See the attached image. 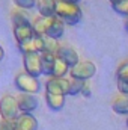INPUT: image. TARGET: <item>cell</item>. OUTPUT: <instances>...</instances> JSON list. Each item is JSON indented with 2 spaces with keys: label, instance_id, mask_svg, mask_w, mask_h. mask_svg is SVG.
<instances>
[{
  "label": "cell",
  "instance_id": "obj_8",
  "mask_svg": "<svg viewBox=\"0 0 128 130\" xmlns=\"http://www.w3.org/2000/svg\"><path fill=\"white\" fill-rule=\"evenodd\" d=\"M57 58H60V59H62V61H63L69 68L75 67V65L80 62L78 53H77L72 47H69V45H60L59 53H57Z\"/></svg>",
  "mask_w": 128,
  "mask_h": 130
},
{
  "label": "cell",
  "instance_id": "obj_13",
  "mask_svg": "<svg viewBox=\"0 0 128 130\" xmlns=\"http://www.w3.org/2000/svg\"><path fill=\"white\" fill-rule=\"evenodd\" d=\"M51 20H53V17L51 18H44V17L36 18L32 23V29H33L35 36H47V30L50 27Z\"/></svg>",
  "mask_w": 128,
  "mask_h": 130
},
{
  "label": "cell",
  "instance_id": "obj_5",
  "mask_svg": "<svg viewBox=\"0 0 128 130\" xmlns=\"http://www.w3.org/2000/svg\"><path fill=\"white\" fill-rule=\"evenodd\" d=\"M45 92L66 97L69 92V77H62V79L51 77V79H48L45 83Z\"/></svg>",
  "mask_w": 128,
  "mask_h": 130
},
{
  "label": "cell",
  "instance_id": "obj_12",
  "mask_svg": "<svg viewBox=\"0 0 128 130\" xmlns=\"http://www.w3.org/2000/svg\"><path fill=\"white\" fill-rule=\"evenodd\" d=\"M63 33H65V23L60 18L53 17V20L50 23V27L47 30V36L51 38V39H59Z\"/></svg>",
  "mask_w": 128,
  "mask_h": 130
},
{
  "label": "cell",
  "instance_id": "obj_7",
  "mask_svg": "<svg viewBox=\"0 0 128 130\" xmlns=\"http://www.w3.org/2000/svg\"><path fill=\"white\" fill-rule=\"evenodd\" d=\"M17 103L21 113H30L38 107V98L32 94H20L17 97Z\"/></svg>",
  "mask_w": 128,
  "mask_h": 130
},
{
  "label": "cell",
  "instance_id": "obj_22",
  "mask_svg": "<svg viewBox=\"0 0 128 130\" xmlns=\"http://www.w3.org/2000/svg\"><path fill=\"white\" fill-rule=\"evenodd\" d=\"M112 8L115 12H118L119 15L128 17V0H118L115 3H112Z\"/></svg>",
  "mask_w": 128,
  "mask_h": 130
},
{
  "label": "cell",
  "instance_id": "obj_31",
  "mask_svg": "<svg viewBox=\"0 0 128 130\" xmlns=\"http://www.w3.org/2000/svg\"><path fill=\"white\" fill-rule=\"evenodd\" d=\"M110 2H112V3H115V2H118V0H110Z\"/></svg>",
  "mask_w": 128,
  "mask_h": 130
},
{
  "label": "cell",
  "instance_id": "obj_30",
  "mask_svg": "<svg viewBox=\"0 0 128 130\" xmlns=\"http://www.w3.org/2000/svg\"><path fill=\"white\" fill-rule=\"evenodd\" d=\"M125 30H127V33H128V18L125 20Z\"/></svg>",
  "mask_w": 128,
  "mask_h": 130
},
{
  "label": "cell",
  "instance_id": "obj_14",
  "mask_svg": "<svg viewBox=\"0 0 128 130\" xmlns=\"http://www.w3.org/2000/svg\"><path fill=\"white\" fill-rule=\"evenodd\" d=\"M112 109L118 115H125V117H128V95L119 94L118 97H115L113 98V103H112Z\"/></svg>",
  "mask_w": 128,
  "mask_h": 130
},
{
  "label": "cell",
  "instance_id": "obj_4",
  "mask_svg": "<svg viewBox=\"0 0 128 130\" xmlns=\"http://www.w3.org/2000/svg\"><path fill=\"white\" fill-rule=\"evenodd\" d=\"M96 73V65L91 61H80L75 67L69 70V76L72 79H77L80 82H88L91 77H94Z\"/></svg>",
  "mask_w": 128,
  "mask_h": 130
},
{
  "label": "cell",
  "instance_id": "obj_6",
  "mask_svg": "<svg viewBox=\"0 0 128 130\" xmlns=\"http://www.w3.org/2000/svg\"><path fill=\"white\" fill-rule=\"evenodd\" d=\"M23 65H24V73L30 74L33 77H39L42 74L41 68V55L39 53H29L23 56Z\"/></svg>",
  "mask_w": 128,
  "mask_h": 130
},
{
  "label": "cell",
  "instance_id": "obj_16",
  "mask_svg": "<svg viewBox=\"0 0 128 130\" xmlns=\"http://www.w3.org/2000/svg\"><path fill=\"white\" fill-rule=\"evenodd\" d=\"M54 61H56V56L54 55L41 53V68H42V74H45V76H51L53 74Z\"/></svg>",
  "mask_w": 128,
  "mask_h": 130
},
{
  "label": "cell",
  "instance_id": "obj_26",
  "mask_svg": "<svg viewBox=\"0 0 128 130\" xmlns=\"http://www.w3.org/2000/svg\"><path fill=\"white\" fill-rule=\"evenodd\" d=\"M118 91H119L122 95H128V82L118 80Z\"/></svg>",
  "mask_w": 128,
  "mask_h": 130
},
{
  "label": "cell",
  "instance_id": "obj_25",
  "mask_svg": "<svg viewBox=\"0 0 128 130\" xmlns=\"http://www.w3.org/2000/svg\"><path fill=\"white\" fill-rule=\"evenodd\" d=\"M0 130H15V121H0Z\"/></svg>",
  "mask_w": 128,
  "mask_h": 130
},
{
  "label": "cell",
  "instance_id": "obj_10",
  "mask_svg": "<svg viewBox=\"0 0 128 130\" xmlns=\"http://www.w3.org/2000/svg\"><path fill=\"white\" fill-rule=\"evenodd\" d=\"M56 2L57 0H38V12L44 18L56 17Z\"/></svg>",
  "mask_w": 128,
  "mask_h": 130
},
{
  "label": "cell",
  "instance_id": "obj_20",
  "mask_svg": "<svg viewBox=\"0 0 128 130\" xmlns=\"http://www.w3.org/2000/svg\"><path fill=\"white\" fill-rule=\"evenodd\" d=\"M83 86H84V82H80L77 79L69 77V92H68V95H78V94H81Z\"/></svg>",
  "mask_w": 128,
  "mask_h": 130
},
{
  "label": "cell",
  "instance_id": "obj_24",
  "mask_svg": "<svg viewBox=\"0 0 128 130\" xmlns=\"http://www.w3.org/2000/svg\"><path fill=\"white\" fill-rule=\"evenodd\" d=\"M116 77H118V80L128 82V62L121 64L118 67V70H116Z\"/></svg>",
  "mask_w": 128,
  "mask_h": 130
},
{
  "label": "cell",
  "instance_id": "obj_23",
  "mask_svg": "<svg viewBox=\"0 0 128 130\" xmlns=\"http://www.w3.org/2000/svg\"><path fill=\"white\" fill-rule=\"evenodd\" d=\"M14 5L18 8V9H23V11H29V9H33L36 8L38 5V0H12Z\"/></svg>",
  "mask_w": 128,
  "mask_h": 130
},
{
  "label": "cell",
  "instance_id": "obj_11",
  "mask_svg": "<svg viewBox=\"0 0 128 130\" xmlns=\"http://www.w3.org/2000/svg\"><path fill=\"white\" fill-rule=\"evenodd\" d=\"M14 36L17 39V44H23L26 41H30L35 38L32 24H24V26H17L14 27Z\"/></svg>",
  "mask_w": 128,
  "mask_h": 130
},
{
  "label": "cell",
  "instance_id": "obj_9",
  "mask_svg": "<svg viewBox=\"0 0 128 130\" xmlns=\"http://www.w3.org/2000/svg\"><path fill=\"white\" fill-rule=\"evenodd\" d=\"M15 130H38V121L32 113H21L15 121Z\"/></svg>",
  "mask_w": 128,
  "mask_h": 130
},
{
  "label": "cell",
  "instance_id": "obj_3",
  "mask_svg": "<svg viewBox=\"0 0 128 130\" xmlns=\"http://www.w3.org/2000/svg\"><path fill=\"white\" fill-rule=\"evenodd\" d=\"M15 86L21 94H38L41 91V82L38 77H33L27 73H18L15 76Z\"/></svg>",
  "mask_w": 128,
  "mask_h": 130
},
{
  "label": "cell",
  "instance_id": "obj_27",
  "mask_svg": "<svg viewBox=\"0 0 128 130\" xmlns=\"http://www.w3.org/2000/svg\"><path fill=\"white\" fill-rule=\"evenodd\" d=\"M91 94H92V91H91V85L88 83V82H84V86H83V89H81V94L80 95H83V97H91Z\"/></svg>",
  "mask_w": 128,
  "mask_h": 130
},
{
  "label": "cell",
  "instance_id": "obj_32",
  "mask_svg": "<svg viewBox=\"0 0 128 130\" xmlns=\"http://www.w3.org/2000/svg\"><path fill=\"white\" fill-rule=\"evenodd\" d=\"M127 124H128V117H127Z\"/></svg>",
  "mask_w": 128,
  "mask_h": 130
},
{
  "label": "cell",
  "instance_id": "obj_15",
  "mask_svg": "<svg viewBox=\"0 0 128 130\" xmlns=\"http://www.w3.org/2000/svg\"><path fill=\"white\" fill-rule=\"evenodd\" d=\"M45 103H47V106L51 110L57 112V110H60L65 106V95H56V94L45 92Z\"/></svg>",
  "mask_w": 128,
  "mask_h": 130
},
{
  "label": "cell",
  "instance_id": "obj_1",
  "mask_svg": "<svg viewBox=\"0 0 128 130\" xmlns=\"http://www.w3.org/2000/svg\"><path fill=\"white\" fill-rule=\"evenodd\" d=\"M56 17L60 18L65 24L75 26L81 21L83 12L78 5H71V3H65V2L57 0L56 2Z\"/></svg>",
  "mask_w": 128,
  "mask_h": 130
},
{
  "label": "cell",
  "instance_id": "obj_28",
  "mask_svg": "<svg viewBox=\"0 0 128 130\" xmlns=\"http://www.w3.org/2000/svg\"><path fill=\"white\" fill-rule=\"evenodd\" d=\"M60 2H65V3H71V5H78L81 0H60Z\"/></svg>",
  "mask_w": 128,
  "mask_h": 130
},
{
  "label": "cell",
  "instance_id": "obj_21",
  "mask_svg": "<svg viewBox=\"0 0 128 130\" xmlns=\"http://www.w3.org/2000/svg\"><path fill=\"white\" fill-rule=\"evenodd\" d=\"M18 45V50L21 52V55H29V53H38L36 50V45H35V39H30V41H26L23 44H17Z\"/></svg>",
  "mask_w": 128,
  "mask_h": 130
},
{
  "label": "cell",
  "instance_id": "obj_19",
  "mask_svg": "<svg viewBox=\"0 0 128 130\" xmlns=\"http://www.w3.org/2000/svg\"><path fill=\"white\" fill-rule=\"evenodd\" d=\"M59 48H60V45H59L57 39H51L48 36H44V52L42 53H50V55L57 56Z\"/></svg>",
  "mask_w": 128,
  "mask_h": 130
},
{
  "label": "cell",
  "instance_id": "obj_29",
  "mask_svg": "<svg viewBox=\"0 0 128 130\" xmlns=\"http://www.w3.org/2000/svg\"><path fill=\"white\" fill-rule=\"evenodd\" d=\"M3 58H5V50H3V47L0 45V61H3Z\"/></svg>",
  "mask_w": 128,
  "mask_h": 130
},
{
  "label": "cell",
  "instance_id": "obj_18",
  "mask_svg": "<svg viewBox=\"0 0 128 130\" xmlns=\"http://www.w3.org/2000/svg\"><path fill=\"white\" fill-rule=\"evenodd\" d=\"M11 18H12L14 27H17V26H24V24H32L29 15H27L24 11H21V9H15V11L11 14Z\"/></svg>",
  "mask_w": 128,
  "mask_h": 130
},
{
  "label": "cell",
  "instance_id": "obj_17",
  "mask_svg": "<svg viewBox=\"0 0 128 130\" xmlns=\"http://www.w3.org/2000/svg\"><path fill=\"white\" fill-rule=\"evenodd\" d=\"M69 70H71V68L65 64L60 58H57V56H56V61H54V67H53V74H51V77L62 79V77H65V76L69 73Z\"/></svg>",
  "mask_w": 128,
  "mask_h": 130
},
{
  "label": "cell",
  "instance_id": "obj_2",
  "mask_svg": "<svg viewBox=\"0 0 128 130\" xmlns=\"http://www.w3.org/2000/svg\"><path fill=\"white\" fill-rule=\"evenodd\" d=\"M20 115H21V112H20V107L17 103V97L6 94L0 98V117H2V120L17 121L20 118Z\"/></svg>",
  "mask_w": 128,
  "mask_h": 130
},
{
  "label": "cell",
  "instance_id": "obj_33",
  "mask_svg": "<svg viewBox=\"0 0 128 130\" xmlns=\"http://www.w3.org/2000/svg\"><path fill=\"white\" fill-rule=\"evenodd\" d=\"M0 121H2V117H0Z\"/></svg>",
  "mask_w": 128,
  "mask_h": 130
}]
</instances>
